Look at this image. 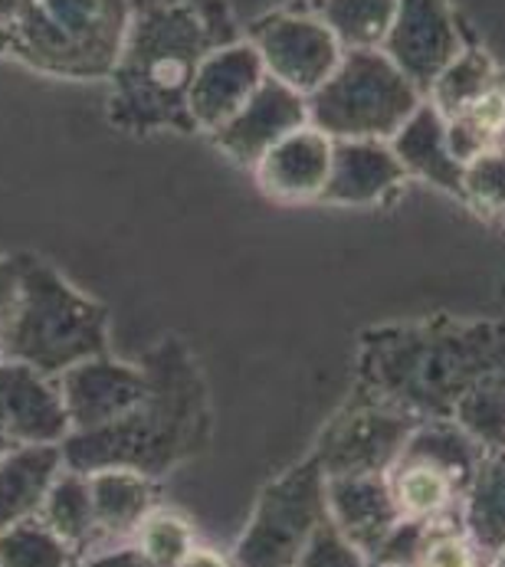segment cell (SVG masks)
Returning a JSON list of instances; mask_svg holds the SVG:
<instances>
[{
	"instance_id": "6da1fadb",
	"label": "cell",
	"mask_w": 505,
	"mask_h": 567,
	"mask_svg": "<svg viewBox=\"0 0 505 567\" xmlns=\"http://www.w3.org/2000/svg\"><path fill=\"white\" fill-rule=\"evenodd\" d=\"M240 40L227 0H128V30L112 70L109 122L118 132H194L187 92L207 53Z\"/></svg>"
},
{
	"instance_id": "7a4b0ae2",
	"label": "cell",
	"mask_w": 505,
	"mask_h": 567,
	"mask_svg": "<svg viewBox=\"0 0 505 567\" xmlns=\"http://www.w3.org/2000/svg\"><path fill=\"white\" fill-rule=\"evenodd\" d=\"M138 364L148 374L145 401L105 430L70 433L60 446L66 470L95 473L122 466L162 483L177 466L207 453L214 440V406L187 341L168 334L145 351Z\"/></svg>"
},
{
	"instance_id": "3957f363",
	"label": "cell",
	"mask_w": 505,
	"mask_h": 567,
	"mask_svg": "<svg viewBox=\"0 0 505 567\" xmlns=\"http://www.w3.org/2000/svg\"><path fill=\"white\" fill-rule=\"evenodd\" d=\"M503 371L496 351H470L440 324L364 331L358 354V388L418 420H453L473 388Z\"/></svg>"
},
{
	"instance_id": "277c9868",
	"label": "cell",
	"mask_w": 505,
	"mask_h": 567,
	"mask_svg": "<svg viewBox=\"0 0 505 567\" xmlns=\"http://www.w3.org/2000/svg\"><path fill=\"white\" fill-rule=\"evenodd\" d=\"M20 296L3 334V358L60 378L73 364L109 354V309L80 292L56 266L20 252Z\"/></svg>"
},
{
	"instance_id": "5b68a950",
	"label": "cell",
	"mask_w": 505,
	"mask_h": 567,
	"mask_svg": "<svg viewBox=\"0 0 505 567\" xmlns=\"http://www.w3.org/2000/svg\"><path fill=\"white\" fill-rule=\"evenodd\" d=\"M125 30L128 0H23L7 27V60L60 80H109Z\"/></svg>"
},
{
	"instance_id": "8992f818",
	"label": "cell",
	"mask_w": 505,
	"mask_h": 567,
	"mask_svg": "<svg viewBox=\"0 0 505 567\" xmlns=\"http://www.w3.org/2000/svg\"><path fill=\"white\" fill-rule=\"evenodd\" d=\"M423 95L381 50H344L336 73L306 95L309 125L332 142H391Z\"/></svg>"
},
{
	"instance_id": "52a82bcc",
	"label": "cell",
	"mask_w": 505,
	"mask_h": 567,
	"mask_svg": "<svg viewBox=\"0 0 505 567\" xmlns=\"http://www.w3.org/2000/svg\"><path fill=\"white\" fill-rule=\"evenodd\" d=\"M486 450L456 420H423L384 473L404 522H436L463 512Z\"/></svg>"
},
{
	"instance_id": "ba28073f",
	"label": "cell",
	"mask_w": 505,
	"mask_h": 567,
	"mask_svg": "<svg viewBox=\"0 0 505 567\" xmlns=\"http://www.w3.org/2000/svg\"><path fill=\"white\" fill-rule=\"evenodd\" d=\"M326 518V473L309 453L302 463L262 486L230 561L234 567H296Z\"/></svg>"
},
{
	"instance_id": "9c48e42d",
	"label": "cell",
	"mask_w": 505,
	"mask_h": 567,
	"mask_svg": "<svg viewBox=\"0 0 505 567\" xmlns=\"http://www.w3.org/2000/svg\"><path fill=\"white\" fill-rule=\"evenodd\" d=\"M421 423L414 413L368 394L364 388H354L348 404L322 430L312 456L319 460L326 480L384 476Z\"/></svg>"
},
{
	"instance_id": "30bf717a",
	"label": "cell",
	"mask_w": 505,
	"mask_h": 567,
	"mask_svg": "<svg viewBox=\"0 0 505 567\" xmlns=\"http://www.w3.org/2000/svg\"><path fill=\"white\" fill-rule=\"evenodd\" d=\"M247 40L262 60L266 76L289 85L299 95L316 92L336 73L341 47L332 30L316 13L276 10L259 17L250 27Z\"/></svg>"
},
{
	"instance_id": "8fae6325",
	"label": "cell",
	"mask_w": 505,
	"mask_h": 567,
	"mask_svg": "<svg viewBox=\"0 0 505 567\" xmlns=\"http://www.w3.org/2000/svg\"><path fill=\"white\" fill-rule=\"evenodd\" d=\"M460 27L446 0H398L394 23L381 43V53L426 95L433 80L460 53Z\"/></svg>"
},
{
	"instance_id": "7c38bea8",
	"label": "cell",
	"mask_w": 505,
	"mask_h": 567,
	"mask_svg": "<svg viewBox=\"0 0 505 567\" xmlns=\"http://www.w3.org/2000/svg\"><path fill=\"white\" fill-rule=\"evenodd\" d=\"M60 391L73 433H92L118 423L145 401L148 374L138 361H115L112 354H99L63 371Z\"/></svg>"
},
{
	"instance_id": "4fadbf2b",
	"label": "cell",
	"mask_w": 505,
	"mask_h": 567,
	"mask_svg": "<svg viewBox=\"0 0 505 567\" xmlns=\"http://www.w3.org/2000/svg\"><path fill=\"white\" fill-rule=\"evenodd\" d=\"M0 426L13 446H63L73 426L60 378L0 358Z\"/></svg>"
},
{
	"instance_id": "5bb4252c",
	"label": "cell",
	"mask_w": 505,
	"mask_h": 567,
	"mask_svg": "<svg viewBox=\"0 0 505 567\" xmlns=\"http://www.w3.org/2000/svg\"><path fill=\"white\" fill-rule=\"evenodd\" d=\"M302 125H309L306 95L266 76L250 99L210 138L227 158L252 167L276 142H282Z\"/></svg>"
},
{
	"instance_id": "9a60e30c",
	"label": "cell",
	"mask_w": 505,
	"mask_h": 567,
	"mask_svg": "<svg viewBox=\"0 0 505 567\" xmlns=\"http://www.w3.org/2000/svg\"><path fill=\"white\" fill-rule=\"evenodd\" d=\"M262 80H266L262 60L244 37L207 53L187 92V115L194 122V132L214 135L259 89Z\"/></svg>"
},
{
	"instance_id": "2e32d148",
	"label": "cell",
	"mask_w": 505,
	"mask_h": 567,
	"mask_svg": "<svg viewBox=\"0 0 505 567\" xmlns=\"http://www.w3.org/2000/svg\"><path fill=\"white\" fill-rule=\"evenodd\" d=\"M332 167V138L312 125L296 128L252 164L262 194L282 204L319 200Z\"/></svg>"
},
{
	"instance_id": "e0dca14e",
	"label": "cell",
	"mask_w": 505,
	"mask_h": 567,
	"mask_svg": "<svg viewBox=\"0 0 505 567\" xmlns=\"http://www.w3.org/2000/svg\"><path fill=\"white\" fill-rule=\"evenodd\" d=\"M326 505L332 525L368 561L401 525L388 476H332L326 480Z\"/></svg>"
},
{
	"instance_id": "ac0fdd59",
	"label": "cell",
	"mask_w": 505,
	"mask_h": 567,
	"mask_svg": "<svg viewBox=\"0 0 505 567\" xmlns=\"http://www.w3.org/2000/svg\"><path fill=\"white\" fill-rule=\"evenodd\" d=\"M404 177L408 174L388 142H371V138L332 142V167L319 200L371 207L388 200L404 184Z\"/></svg>"
},
{
	"instance_id": "d6986e66",
	"label": "cell",
	"mask_w": 505,
	"mask_h": 567,
	"mask_svg": "<svg viewBox=\"0 0 505 567\" xmlns=\"http://www.w3.org/2000/svg\"><path fill=\"white\" fill-rule=\"evenodd\" d=\"M89 476L92 492V512H95V532H99V548L132 542L138 525L152 508L162 505V488L158 480L138 473V470H122V466H105ZM92 551V555H95Z\"/></svg>"
},
{
	"instance_id": "ffe728a7",
	"label": "cell",
	"mask_w": 505,
	"mask_h": 567,
	"mask_svg": "<svg viewBox=\"0 0 505 567\" xmlns=\"http://www.w3.org/2000/svg\"><path fill=\"white\" fill-rule=\"evenodd\" d=\"M388 145L398 155L404 174H414L456 197L463 194V164L453 158L446 145V118L430 102L418 105V112L398 128Z\"/></svg>"
},
{
	"instance_id": "44dd1931",
	"label": "cell",
	"mask_w": 505,
	"mask_h": 567,
	"mask_svg": "<svg viewBox=\"0 0 505 567\" xmlns=\"http://www.w3.org/2000/svg\"><path fill=\"white\" fill-rule=\"evenodd\" d=\"M66 470L60 446H13L0 456V532L37 518L56 476Z\"/></svg>"
},
{
	"instance_id": "7402d4cb",
	"label": "cell",
	"mask_w": 505,
	"mask_h": 567,
	"mask_svg": "<svg viewBox=\"0 0 505 567\" xmlns=\"http://www.w3.org/2000/svg\"><path fill=\"white\" fill-rule=\"evenodd\" d=\"M56 538H63L73 555L85 561L95 545H99V532H95V512H92V492H89V476L76 470H63L56 476V483L50 486L43 508L37 515Z\"/></svg>"
},
{
	"instance_id": "603a6c76",
	"label": "cell",
	"mask_w": 505,
	"mask_h": 567,
	"mask_svg": "<svg viewBox=\"0 0 505 567\" xmlns=\"http://www.w3.org/2000/svg\"><path fill=\"white\" fill-rule=\"evenodd\" d=\"M463 525L493 558L505 548V453H486L463 502Z\"/></svg>"
},
{
	"instance_id": "cb8c5ba5",
	"label": "cell",
	"mask_w": 505,
	"mask_h": 567,
	"mask_svg": "<svg viewBox=\"0 0 505 567\" xmlns=\"http://www.w3.org/2000/svg\"><path fill=\"white\" fill-rule=\"evenodd\" d=\"M505 138V80L486 89L453 118H446V145L460 164L480 158Z\"/></svg>"
},
{
	"instance_id": "d4e9b609",
	"label": "cell",
	"mask_w": 505,
	"mask_h": 567,
	"mask_svg": "<svg viewBox=\"0 0 505 567\" xmlns=\"http://www.w3.org/2000/svg\"><path fill=\"white\" fill-rule=\"evenodd\" d=\"M398 13V0H316V17L341 50H381Z\"/></svg>"
},
{
	"instance_id": "484cf974",
	"label": "cell",
	"mask_w": 505,
	"mask_h": 567,
	"mask_svg": "<svg viewBox=\"0 0 505 567\" xmlns=\"http://www.w3.org/2000/svg\"><path fill=\"white\" fill-rule=\"evenodd\" d=\"M496 82H503L493 56L486 50H460L456 60L433 80L430 92H426V102L443 115V118H453L460 109H466L473 99H480L486 89H493Z\"/></svg>"
},
{
	"instance_id": "4316f807",
	"label": "cell",
	"mask_w": 505,
	"mask_h": 567,
	"mask_svg": "<svg viewBox=\"0 0 505 567\" xmlns=\"http://www.w3.org/2000/svg\"><path fill=\"white\" fill-rule=\"evenodd\" d=\"M76 561L73 548L40 518H27L0 532V567H73Z\"/></svg>"
},
{
	"instance_id": "83f0119b",
	"label": "cell",
	"mask_w": 505,
	"mask_h": 567,
	"mask_svg": "<svg viewBox=\"0 0 505 567\" xmlns=\"http://www.w3.org/2000/svg\"><path fill=\"white\" fill-rule=\"evenodd\" d=\"M132 542L152 567H177L184 561V555L197 545V532L184 512L158 505L145 515Z\"/></svg>"
},
{
	"instance_id": "f1b7e54d",
	"label": "cell",
	"mask_w": 505,
	"mask_h": 567,
	"mask_svg": "<svg viewBox=\"0 0 505 567\" xmlns=\"http://www.w3.org/2000/svg\"><path fill=\"white\" fill-rule=\"evenodd\" d=\"M460 197L483 217L505 220V142L463 164Z\"/></svg>"
},
{
	"instance_id": "f546056e",
	"label": "cell",
	"mask_w": 505,
	"mask_h": 567,
	"mask_svg": "<svg viewBox=\"0 0 505 567\" xmlns=\"http://www.w3.org/2000/svg\"><path fill=\"white\" fill-rule=\"evenodd\" d=\"M296 567H371V561L338 532L332 518H326L316 528L312 542L306 545Z\"/></svg>"
},
{
	"instance_id": "4dcf8cb0",
	"label": "cell",
	"mask_w": 505,
	"mask_h": 567,
	"mask_svg": "<svg viewBox=\"0 0 505 567\" xmlns=\"http://www.w3.org/2000/svg\"><path fill=\"white\" fill-rule=\"evenodd\" d=\"M17 296H20V259L0 252V358H3V334L17 309Z\"/></svg>"
},
{
	"instance_id": "1f68e13d",
	"label": "cell",
	"mask_w": 505,
	"mask_h": 567,
	"mask_svg": "<svg viewBox=\"0 0 505 567\" xmlns=\"http://www.w3.org/2000/svg\"><path fill=\"white\" fill-rule=\"evenodd\" d=\"M177 567H234V561H230V555H224L197 538V545L184 555V561Z\"/></svg>"
},
{
	"instance_id": "d6a6232c",
	"label": "cell",
	"mask_w": 505,
	"mask_h": 567,
	"mask_svg": "<svg viewBox=\"0 0 505 567\" xmlns=\"http://www.w3.org/2000/svg\"><path fill=\"white\" fill-rule=\"evenodd\" d=\"M23 7V0H0V33H3V40H7V27H10V20H13V13Z\"/></svg>"
},
{
	"instance_id": "836d02e7",
	"label": "cell",
	"mask_w": 505,
	"mask_h": 567,
	"mask_svg": "<svg viewBox=\"0 0 505 567\" xmlns=\"http://www.w3.org/2000/svg\"><path fill=\"white\" fill-rule=\"evenodd\" d=\"M10 450H13V443L7 440V433H3V426H0V456H3V453H10Z\"/></svg>"
},
{
	"instance_id": "e575fe53",
	"label": "cell",
	"mask_w": 505,
	"mask_h": 567,
	"mask_svg": "<svg viewBox=\"0 0 505 567\" xmlns=\"http://www.w3.org/2000/svg\"><path fill=\"white\" fill-rule=\"evenodd\" d=\"M489 567H505V548L503 551H496V555L489 558Z\"/></svg>"
},
{
	"instance_id": "d590c367",
	"label": "cell",
	"mask_w": 505,
	"mask_h": 567,
	"mask_svg": "<svg viewBox=\"0 0 505 567\" xmlns=\"http://www.w3.org/2000/svg\"><path fill=\"white\" fill-rule=\"evenodd\" d=\"M0 56H7V40H3V33H0Z\"/></svg>"
},
{
	"instance_id": "8d00e7d4",
	"label": "cell",
	"mask_w": 505,
	"mask_h": 567,
	"mask_svg": "<svg viewBox=\"0 0 505 567\" xmlns=\"http://www.w3.org/2000/svg\"><path fill=\"white\" fill-rule=\"evenodd\" d=\"M73 567H85V565H83V561H76V565H73Z\"/></svg>"
},
{
	"instance_id": "74e56055",
	"label": "cell",
	"mask_w": 505,
	"mask_h": 567,
	"mask_svg": "<svg viewBox=\"0 0 505 567\" xmlns=\"http://www.w3.org/2000/svg\"><path fill=\"white\" fill-rule=\"evenodd\" d=\"M503 453H505V440H503Z\"/></svg>"
}]
</instances>
